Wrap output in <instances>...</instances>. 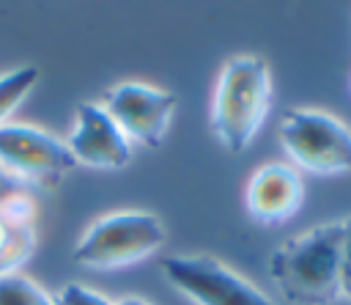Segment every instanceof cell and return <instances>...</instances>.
Here are the masks:
<instances>
[{
  "instance_id": "obj_10",
  "label": "cell",
  "mask_w": 351,
  "mask_h": 305,
  "mask_svg": "<svg viewBox=\"0 0 351 305\" xmlns=\"http://www.w3.org/2000/svg\"><path fill=\"white\" fill-rule=\"evenodd\" d=\"M36 250V228L30 220H16L0 212V278L16 272Z\"/></svg>"
},
{
  "instance_id": "obj_11",
  "label": "cell",
  "mask_w": 351,
  "mask_h": 305,
  "mask_svg": "<svg viewBox=\"0 0 351 305\" xmlns=\"http://www.w3.org/2000/svg\"><path fill=\"white\" fill-rule=\"evenodd\" d=\"M36 80H38L36 66H22V69H14L8 74H0V124H5V118L33 91Z\"/></svg>"
},
{
  "instance_id": "obj_6",
  "label": "cell",
  "mask_w": 351,
  "mask_h": 305,
  "mask_svg": "<svg viewBox=\"0 0 351 305\" xmlns=\"http://www.w3.org/2000/svg\"><path fill=\"white\" fill-rule=\"evenodd\" d=\"M0 165L27 184H58L69 170L77 168L66 140L30 126V124H0Z\"/></svg>"
},
{
  "instance_id": "obj_16",
  "label": "cell",
  "mask_w": 351,
  "mask_h": 305,
  "mask_svg": "<svg viewBox=\"0 0 351 305\" xmlns=\"http://www.w3.org/2000/svg\"><path fill=\"white\" fill-rule=\"evenodd\" d=\"M112 305H151L148 300H143V297H134V294H129V297H121L118 302H112Z\"/></svg>"
},
{
  "instance_id": "obj_15",
  "label": "cell",
  "mask_w": 351,
  "mask_h": 305,
  "mask_svg": "<svg viewBox=\"0 0 351 305\" xmlns=\"http://www.w3.org/2000/svg\"><path fill=\"white\" fill-rule=\"evenodd\" d=\"M27 181H22L19 176H14L11 170H5L3 165H0V209L5 206V203H11L14 198H19V195H27Z\"/></svg>"
},
{
  "instance_id": "obj_14",
  "label": "cell",
  "mask_w": 351,
  "mask_h": 305,
  "mask_svg": "<svg viewBox=\"0 0 351 305\" xmlns=\"http://www.w3.org/2000/svg\"><path fill=\"white\" fill-rule=\"evenodd\" d=\"M340 297L351 302V217H346V234L340 245Z\"/></svg>"
},
{
  "instance_id": "obj_4",
  "label": "cell",
  "mask_w": 351,
  "mask_h": 305,
  "mask_svg": "<svg viewBox=\"0 0 351 305\" xmlns=\"http://www.w3.org/2000/svg\"><path fill=\"white\" fill-rule=\"evenodd\" d=\"M277 135L299 168L318 176L351 173V129L340 118L324 110L291 107L280 115Z\"/></svg>"
},
{
  "instance_id": "obj_9",
  "label": "cell",
  "mask_w": 351,
  "mask_h": 305,
  "mask_svg": "<svg viewBox=\"0 0 351 305\" xmlns=\"http://www.w3.org/2000/svg\"><path fill=\"white\" fill-rule=\"evenodd\" d=\"M304 198V184L296 168L285 162H266L261 165L244 190L247 214L261 225H282L291 220Z\"/></svg>"
},
{
  "instance_id": "obj_7",
  "label": "cell",
  "mask_w": 351,
  "mask_h": 305,
  "mask_svg": "<svg viewBox=\"0 0 351 305\" xmlns=\"http://www.w3.org/2000/svg\"><path fill=\"white\" fill-rule=\"evenodd\" d=\"M99 104L121 126L129 143L156 148L167 135L178 99L176 93L145 82H118L104 91V99Z\"/></svg>"
},
{
  "instance_id": "obj_5",
  "label": "cell",
  "mask_w": 351,
  "mask_h": 305,
  "mask_svg": "<svg viewBox=\"0 0 351 305\" xmlns=\"http://www.w3.org/2000/svg\"><path fill=\"white\" fill-rule=\"evenodd\" d=\"M159 269L167 283L195 305H274L258 286L244 280L217 256H165Z\"/></svg>"
},
{
  "instance_id": "obj_8",
  "label": "cell",
  "mask_w": 351,
  "mask_h": 305,
  "mask_svg": "<svg viewBox=\"0 0 351 305\" xmlns=\"http://www.w3.org/2000/svg\"><path fill=\"white\" fill-rule=\"evenodd\" d=\"M77 165L121 170L132 162V143L110 113L96 102H82L77 107L74 129L66 140Z\"/></svg>"
},
{
  "instance_id": "obj_2",
  "label": "cell",
  "mask_w": 351,
  "mask_h": 305,
  "mask_svg": "<svg viewBox=\"0 0 351 305\" xmlns=\"http://www.w3.org/2000/svg\"><path fill=\"white\" fill-rule=\"evenodd\" d=\"M271 107L269 63L258 55L230 58L214 85L211 129L214 137L230 151L241 154L258 135Z\"/></svg>"
},
{
  "instance_id": "obj_13",
  "label": "cell",
  "mask_w": 351,
  "mask_h": 305,
  "mask_svg": "<svg viewBox=\"0 0 351 305\" xmlns=\"http://www.w3.org/2000/svg\"><path fill=\"white\" fill-rule=\"evenodd\" d=\"M52 302L55 305H112L110 297H104L101 291L88 289L82 283H66Z\"/></svg>"
},
{
  "instance_id": "obj_12",
  "label": "cell",
  "mask_w": 351,
  "mask_h": 305,
  "mask_svg": "<svg viewBox=\"0 0 351 305\" xmlns=\"http://www.w3.org/2000/svg\"><path fill=\"white\" fill-rule=\"evenodd\" d=\"M0 305H55L52 297L30 278L11 272L0 278Z\"/></svg>"
},
{
  "instance_id": "obj_3",
  "label": "cell",
  "mask_w": 351,
  "mask_h": 305,
  "mask_svg": "<svg viewBox=\"0 0 351 305\" xmlns=\"http://www.w3.org/2000/svg\"><path fill=\"white\" fill-rule=\"evenodd\" d=\"M167 234L154 212L121 209L93 220L71 256L85 269H118L148 258L165 245Z\"/></svg>"
},
{
  "instance_id": "obj_1",
  "label": "cell",
  "mask_w": 351,
  "mask_h": 305,
  "mask_svg": "<svg viewBox=\"0 0 351 305\" xmlns=\"http://www.w3.org/2000/svg\"><path fill=\"white\" fill-rule=\"evenodd\" d=\"M346 220L321 223L282 242L269 258V278L291 305H332L340 297V245Z\"/></svg>"
}]
</instances>
